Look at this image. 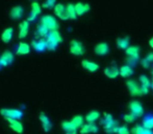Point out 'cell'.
Masks as SVG:
<instances>
[{
	"label": "cell",
	"instance_id": "52a82bcc",
	"mask_svg": "<svg viewBox=\"0 0 153 134\" xmlns=\"http://www.w3.org/2000/svg\"><path fill=\"white\" fill-rule=\"evenodd\" d=\"M41 24H43L44 26H46L49 31H57V29L59 27V22L56 21V19L54 17L50 16V15H45L41 18Z\"/></svg>",
	"mask_w": 153,
	"mask_h": 134
},
{
	"label": "cell",
	"instance_id": "603a6c76",
	"mask_svg": "<svg viewBox=\"0 0 153 134\" xmlns=\"http://www.w3.org/2000/svg\"><path fill=\"white\" fill-rule=\"evenodd\" d=\"M30 51V45L25 42H20L16 47V53L18 56H24L29 53Z\"/></svg>",
	"mask_w": 153,
	"mask_h": 134
},
{
	"label": "cell",
	"instance_id": "277c9868",
	"mask_svg": "<svg viewBox=\"0 0 153 134\" xmlns=\"http://www.w3.org/2000/svg\"><path fill=\"white\" fill-rule=\"evenodd\" d=\"M46 41H47V49L48 50H54L59 46V43H62V38L59 31H51L49 32Z\"/></svg>",
	"mask_w": 153,
	"mask_h": 134
},
{
	"label": "cell",
	"instance_id": "f546056e",
	"mask_svg": "<svg viewBox=\"0 0 153 134\" xmlns=\"http://www.w3.org/2000/svg\"><path fill=\"white\" fill-rule=\"evenodd\" d=\"M133 75V68L129 65H123L120 67V75L122 78H129Z\"/></svg>",
	"mask_w": 153,
	"mask_h": 134
},
{
	"label": "cell",
	"instance_id": "d590c367",
	"mask_svg": "<svg viewBox=\"0 0 153 134\" xmlns=\"http://www.w3.org/2000/svg\"><path fill=\"white\" fill-rule=\"evenodd\" d=\"M117 134H130V130H129V128L126 125H123V126L119 127Z\"/></svg>",
	"mask_w": 153,
	"mask_h": 134
},
{
	"label": "cell",
	"instance_id": "d6a6232c",
	"mask_svg": "<svg viewBox=\"0 0 153 134\" xmlns=\"http://www.w3.org/2000/svg\"><path fill=\"white\" fill-rule=\"evenodd\" d=\"M131 134H144L145 132V128H144L142 125H137V126H134L132 129L130 130Z\"/></svg>",
	"mask_w": 153,
	"mask_h": 134
},
{
	"label": "cell",
	"instance_id": "30bf717a",
	"mask_svg": "<svg viewBox=\"0 0 153 134\" xmlns=\"http://www.w3.org/2000/svg\"><path fill=\"white\" fill-rule=\"evenodd\" d=\"M14 53L10 50H5L0 56V67H6L14 62Z\"/></svg>",
	"mask_w": 153,
	"mask_h": 134
},
{
	"label": "cell",
	"instance_id": "5b68a950",
	"mask_svg": "<svg viewBox=\"0 0 153 134\" xmlns=\"http://www.w3.org/2000/svg\"><path fill=\"white\" fill-rule=\"evenodd\" d=\"M129 113L134 115L137 118L142 117L144 114V106L140 101H130L128 104Z\"/></svg>",
	"mask_w": 153,
	"mask_h": 134
},
{
	"label": "cell",
	"instance_id": "e575fe53",
	"mask_svg": "<svg viewBox=\"0 0 153 134\" xmlns=\"http://www.w3.org/2000/svg\"><path fill=\"white\" fill-rule=\"evenodd\" d=\"M123 118H124V120L127 123V124H131V123H133L135 120H137V117H135L134 115H132L131 113L125 114V115L123 116Z\"/></svg>",
	"mask_w": 153,
	"mask_h": 134
},
{
	"label": "cell",
	"instance_id": "f35d334b",
	"mask_svg": "<svg viewBox=\"0 0 153 134\" xmlns=\"http://www.w3.org/2000/svg\"><path fill=\"white\" fill-rule=\"evenodd\" d=\"M148 43H149V46L153 49V37L149 39V42H148Z\"/></svg>",
	"mask_w": 153,
	"mask_h": 134
},
{
	"label": "cell",
	"instance_id": "4dcf8cb0",
	"mask_svg": "<svg viewBox=\"0 0 153 134\" xmlns=\"http://www.w3.org/2000/svg\"><path fill=\"white\" fill-rule=\"evenodd\" d=\"M70 120L77 129H80L81 127L85 125V117H83L82 115H79V114L78 115H74Z\"/></svg>",
	"mask_w": 153,
	"mask_h": 134
},
{
	"label": "cell",
	"instance_id": "cb8c5ba5",
	"mask_svg": "<svg viewBox=\"0 0 153 134\" xmlns=\"http://www.w3.org/2000/svg\"><path fill=\"white\" fill-rule=\"evenodd\" d=\"M40 14H41L40 4H39L36 1L32 2V3H31V13H30V15H29V17H28V19H27V20H28L29 22H30V21H34V20H36V16H38V15H40Z\"/></svg>",
	"mask_w": 153,
	"mask_h": 134
},
{
	"label": "cell",
	"instance_id": "7402d4cb",
	"mask_svg": "<svg viewBox=\"0 0 153 134\" xmlns=\"http://www.w3.org/2000/svg\"><path fill=\"white\" fill-rule=\"evenodd\" d=\"M81 65H82V67L85 70L90 71V72H96L99 69L98 64L93 61H90V60H85V59L82 60V61H81Z\"/></svg>",
	"mask_w": 153,
	"mask_h": 134
},
{
	"label": "cell",
	"instance_id": "d4e9b609",
	"mask_svg": "<svg viewBox=\"0 0 153 134\" xmlns=\"http://www.w3.org/2000/svg\"><path fill=\"white\" fill-rule=\"evenodd\" d=\"M99 118H100V112L97 111V110H92V111H90L89 113L85 115V120H87V123H89V124H95Z\"/></svg>",
	"mask_w": 153,
	"mask_h": 134
},
{
	"label": "cell",
	"instance_id": "ac0fdd59",
	"mask_svg": "<svg viewBox=\"0 0 153 134\" xmlns=\"http://www.w3.org/2000/svg\"><path fill=\"white\" fill-rule=\"evenodd\" d=\"M62 129L65 134H77L78 129L71 123V120H64L62 123Z\"/></svg>",
	"mask_w": 153,
	"mask_h": 134
},
{
	"label": "cell",
	"instance_id": "ba28073f",
	"mask_svg": "<svg viewBox=\"0 0 153 134\" xmlns=\"http://www.w3.org/2000/svg\"><path fill=\"white\" fill-rule=\"evenodd\" d=\"M70 53L74 56H82L85 53L83 44L78 40H72L70 42Z\"/></svg>",
	"mask_w": 153,
	"mask_h": 134
},
{
	"label": "cell",
	"instance_id": "83f0119b",
	"mask_svg": "<svg viewBox=\"0 0 153 134\" xmlns=\"http://www.w3.org/2000/svg\"><path fill=\"white\" fill-rule=\"evenodd\" d=\"M142 126L148 130H153V114H147L146 116H144Z\"/></svg>",
	"mask_w": 153,
	"mask_h": 134
},
{
	"label": "cell",
	"instance_id": "44dd1931",
	"mask_svg": "<svg viewBox=\"0 0 153 134\" xmlns=\"http://www.w3.org/2000/svg\"><path fill=\"white\" fill-rule=\"evenodd\" d=\"M75 10H76L77 16H82V15L87 14L88 12H90L91 6L88 3H83V2H78L75 4Z\"/></svg>",
	"mask_w": 153,
	"mask_h": 134
},
{
	"label": "cell",
	"instance_id": "8992f818",
	"mask_svg": "<svg viewBox=\"0 0 153 134\" xmlns=\"http://www.w3.org/2000/svg\"><path fill=\"white\" fill-rule=\"evenodd\" d=\"M126 87L128 89L129 93L131 96H144L143 91H142L141 84H139L134 80H128L126 82Z\"/></svg>",
	"mask_w": 153,
	"mask_h": 134
},
{
	"label": "cell",
	"instance_id": "ab89813d",
	"mask_svg": "<svg viewBox=\"0 0 153 134\" xmlns=\"http://www.w3.org/2000/svg\"><path fill=\"white\" fill-rule=\"evenodd\" d=\"M144 134H153V130H148V129H145V132Z\"/></svg>",
	"mask_w": 153,
	"mask_h": 134
},
{
	"label": "cell",
	"instance_id": "484cf974",
	"mask_svg": "<svg viewBox=\"0 0 153 134\" xmlns=\"http://www.w3.org/2000/svg\"><path fill=\"white\" fill-rule=\"evenodd\" d=\"M129 44H130V40H129L128 37H123V38H119L116 41V45H117L118 48L120 49H124L126 50L129 47Z\"/></svg>",
	"mask_w": 153,
	"mask_h": 134
},
{
	"label": "cell",
	"instance_id": "2e32d148",
	"mask_svg": "<svg viewBox=\"0 0 153 134\" xmlns=\"http://www.w3.org/2000/svg\"><path fill=\"white\" fill-rule=\"evenodd\" d=\"M99 131V127L96 126L95 124H85L80 129H79V132L80 134H96Z\"/></svg>",
	"mask_w": 153,
	"mask_h": 134
},
{
	"label": "cell",
	"instance_id": "4316f807",
	"mask_svg": "<svg viewBox=\"0 0 153 134\" xmlns=\"http://www.w3.org/2000/svg\"><path fill=\"white\" fill-rule=\"evenodd\" d=\"M13 34H14V29L13 27H7L5 29L1 34V40L4 43H10L13 38Z\"/></svg>",
	"mask_w": 153,
	"mask_h": 134
},
{
	"label": "cell",
	"instance_id": "7c38bea8",
	"mask_svg": "<svg viewBox=\"0 0 153 134\" xmlns=\"http://www.w3.org/2000/svg\"><path fill=\"white\" fill-rule=\"evenodd\" d=\"M8 122V127L10 128V130L14 131L17 134H22L24 132V126L20 120H7Z\"/></svg>",
	"mask_w": 153,
	"mask_h": 134
},
{
	"label": "cell",
	"instance_id": "ffe728a7",
	"mask_svg": "<svg viewBox=\"0 0 153 134\" xmlns=\"http://www.w3.org/2000/svg\"><path fill=\"white\" fill-rule=\"evenodd\" d=\"M29 33V21L24 20L20 23L19 25V35L18 37L20 39H24L27 37V35Z\"/></svg>",
	"mask_w": 153,
	"mask_h": 134
},
{
	"label": "cell",
	"instance_id": "e0dca14e",
	"mask_svg": "<svg viewBox=\"0 0 153 134\" xmlns=\"http://www.w3.org/2000/svg\"><path fill=\"white\" fill-rule=\"evenodd\" d=\"M31 46L33 47L34 50L39 53H43L47 49V41L45 39H39V40H33L31 42Z\"/></svg>",
	"mask_w": 153,
	"mask_h": 134
},
{
	"label": "cell",
	"instance_id": "d6986e66",
	"mask_svg": "<svg viewBox=\"0 0 153 134\" xmlns=\"http://www.w3.org/2000/svg\"><path fill=\"white\" fill-rule=\"evenodd\" d=\"M23 14H24V10H23V8L21 5H15L10 12V16L13 20L21 19L23 17Z\"/></svg>",
	"mask_w": 153,
	"mask_h": 134
},
{
	"label": "cell",
	"instance_id": "7a4b0ae2",
	"mask_svg": "<svg viewBox=\"0 0 153 134\" xmlns=\"http://www.w3.org/2000/svg\"><path fill=\"white\" fill-rule=\"evenodd\" d=\"M140 49L139 46H129L128 48L125 50V53H126V62L127 65L133 67L134 65H137V62L140 60Z\"/></svg>",
	"mask_w": 153,
	"mask_h": 134
},
{
	"label": "cell",
	"instance_id": "74e56055",
	"mask_svg": "<svg viewBox=\"0 0 153 134\" xmlns=\"http://www.w3.org/2000/svg\"><path fill=\"white\" fill-rule=\"evenodd\" d=\"M141 65L143 66L145 69H148V68H149V67H150V64L148 63L147 61H146V60H145V58H144V59H142V60H141Z\"/></svg>",
	"mask_w": 153,
	"mask_h": 134
},
{
	"label": "cell",
	"instance_id": "f1b7e54d",
	"mask_svg": "<svg viewBox=\"0 0 153 134\" xmlns=\"http://www.w3.org/2000/svg\"><path fill=\"white\" fill-rule=\"evenodd\" d=\"M66 10H67V15H68V18L70 19V20H75V19H77L76 10H75V4L68 3L66 5Z\"/></svg>",
	"mask_w": 153,
	"mask_h": 134
},
{
	"label": "cell",
	"instance_id": "b9f144b4",
	"mask_svg": "<svg viewBox=\"0 0 153 134\" xmlns=\"http://www.w3.org/2000/svg\"><path fill=\"white\" fill-rule=\"evenodd\" d=\"M151 75H153V67H152V69H151Z\"/></svg>",
	"mask_w": 153,
	"mask_h": 134
},
{
	"label": "cell",
	"instance_id": "9a60e30c",
	"mask_svg": "<svg viewBox=\"0 0 153 134\" xmlns=\"http://www.w3.org/2000/svg\"><path fill=\"white\" fill-rule=\"evenodd\" d=\"M94 51L97 56H105L109 53V46L106 42H100L94 47Z\"/></svg>",
	"mask_w": 153,
	"mask_h": 134
},
{
	"label": "cell",
	"instance_id": "5bb4252c",
	"mask_svg": "<svg viewBox=\"0 0 153 134\" xmlns=\"http://www.w3.org/2000/svg\"><path fill=\"white\" fill-rule=\"evenodd\" d=\"M54 14L56 17H59L61 20H68V15H67L66 6L62 3H57L54 6Z\"/></svg>",
	"mask_w": 153,
	"mask_h": 134
},
{
	"label": "cell",
	"instance_id": "6da1fadb",
	"mask_svg": "<svg viewBox=\"0 0 153 134\" xmlns=\"http://www.w3.org/2000/svg\"><path fill=\"white\" fill-rule=\"evenodd\" d=\"M101 125L103 126V130L106 134H117L118 129H119V122L116 120L113 115L109 113L103 114Z\"/></svg>",
	"mask_w": 153,
	"mask_h": 134
},
{
	"label": "cell",
	"instance_id": "9c48e42d",
	"mask_svg": "<svg viewBox=\"0 0 153 134\" xmlns=\"http://www.w3.org/2000/svg\"><path fill=\"white\" fill-rule=\"evenodd\" d=\"M39 120H40L41 125H42V128L45 132L48 133L52 130V123H51L50 118L48 117V115H47L46 113L42 112V113L39 114Z\"/></svg>",
	"mask_w": 153,
	"mask_h": 134
},
{
	"label": "cell",
	"instance_id": "60d3db41",
	"mask_svg": "<svg viewBox=\"0 0 153 134\" xmlns=\"http://www.w3.org/2000/svg\"><path fill=\"white\" fill-rule=\"evenodd\" d=\"M151 88H152V91H153V78H152V80H151Z\"/></svg>",
	"mask_w": 153,
	"mask_h": 134
},
{
	"label": "cell",
	"instance_id": "836d02e7",
	"mask_svg": "<svg viewBox=\"0 0 153 134\" xmlns=\"http://www.w3.org/2000/svg\"><path fill=\"white\" fill-rule=\"evenodd\" d=\"M56 0H45V2L43 3V8H54V6L56 5Z\"/></svg>",
	"mask_w": 153,
	"mask_h": 134
},
{
	"label": "cell",
	"instance_id": "8fae6325",
	"mask_svg": "<svg viewBox=\"0 0 153 134\" xmlns=\"http://www.w3.org/2000/svg\"><path fill=\"white\" fill-rule=\"evenodd\" d=\"M103 72H104V75H106L108 79H116V78L120 75V69L118 68L117 65L111 64V65H108V66L105 67Z\"/></svg>",
	"mask_w": 153,
	"mask_h": 134
},
{
	"label": "cell",
	"instance_id": "3957f363",
	"mask_svg": "<svg viewBox=\"0 0 153 134\" xmlns=\"http://www.w3.org/2000/svg\"><path fill=\"white\" fill-rule=\"evenodd\" d=\"M0 115L7 120H20L23 118L24 113L22 110L17 109V108H2L0 109Z\"/></svg>",
	"mask_w": 153,
	"mask_h": 134
},
{
	"label": "cell",
	"instance_id": "1f68e13d",
	"mask_svg": "<svg viewBox=\"0 0 153 134\" xmlns=\"http://www.w3.org/2000/svg\"><path fill=\"white\" fill-rule=\"evenodd\" d=\"M49 34V29L43 24H40L36 29V36L39 37H47Z\"/></svg>",
	"mask_w": 153,
	"mask_h": 134
},
{
	"label": "cell",
	"instance_id": "4fadbf2b",
	"mask_svg": "<svg viewBox=\"0 0 153 134\" xmlns=\"http://www.w3.org/2000/svg\"><path fill=\"white\" fill-rule=\"evenodd\" d=\"M140 84H141L142 87V91L143 94H148L149 93V90L151 88V80H149V78L145 75H140Z\"/></svg>",
	"mask_w": 153,
	"mask_h": 134
},
{
	"label": "cell",
	"instance_id": "8d00e7d4",
	"mask_svg": "<svg viewBox=\"0 0 153 134\" xmlns=\"http://www.w3.org/2000/svg\"><path fill=\"white\" fill-rule=\"evenodd\" d=\"M145 60L148 62V63L151 65V64L153 63V53H147V56L145 57Z\"/></svg>",
	"mask_w": 153,
	"mask_h": 134
}]
</instances>
